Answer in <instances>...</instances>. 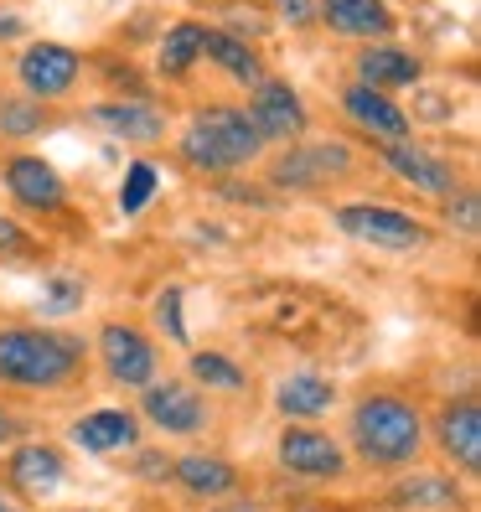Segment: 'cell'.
<instances>
[{
    "label": "cell",
    "instance_id": "obj_1",
    "mask_svg": "<svg viewBox=\"0 0 481 512\" xmlns=\"http://www.w3.org/2000/svg\"><path fill=\"white\" fill-rule=\"evenodd\" d=\"M83 363V342L47 326H6L0 331V383L11 388H63Z\"/></svg>",
    "mask_w": 481,
    "mask_h": 512
},
{
    "label": "cell",
    "instance_id": "obj_2",
    "mask_svg": "<svg viewBox=\"0 0 481 512\" xmlns=\"http://www.w3.org/2000/svg\"><path fill=\"white\" fill-rule=\"evenodd\" d=\"M352 445L368 466L399 471L419 456V445H425V419H419V409L399 394H373L352 409Z\"/></svg>",
    "mask_w": 481,
    "mask_h": 512
},
{
    "label": "cell",
    "instance_id": "obj_3",
    "mask_svg": "<svg viewBox=\"0 0 481 512\" xmlns=\"http://www.w3.org/2000/svg\"><path fill=\"white\" fill-rule=\"evenodd\" d=\"M259 150H264V140L249 125V114L228 109V104L197 109L187 135H182V161L197 171H238V166L259 161Z\"/></svg>",
    "mask_w": 481,
    "mask_h": 512
},
{
    "label": "cell",
    "instance_id": "obj_4",
    "mask_svg": "<svg viewBox=\"0 0 481 512\" xmlns=\"http://www.w3.org/2000/svg\"><path fill=\"white\" fill-rule=\"evenodd\" d=\"M352 171H357V156L342 140H290V150L269 166V182L280 192H316V187L347 182Z\"/></svg>",
    "mask_w": 481,
    "mask_h": 512
},
{
    "label": "cell",
    "instance_id": "obj_5",
    "mask_svg": "<svg viewBox=\"0 0 481 512\" xmlns=\"http://www.w3.org/2000/svg\"><path fill=\"white\" fill-rule=\"evenodd\" d=\"M337 228L357 244H373V249H388V254H404V249H419L425 244V228L419 218H409L404 207H383V202H347L337 207Z\"/></svg>",
    "mask_w": 481,
    "mask_h": 512
},
{
    "label": "cell",
    "instance_id": "obj_6",
    "mask_svg": "<svg viewBox=\"0 0 481 512\" xmlns=\"http://www.w3.org/2000/svg\"><path fill=\"white\" fill-rule=\"evenodd\" d=\"M249 125L259 130V140L264 145H290V140H300L306 135V104H300V94L290 83H280V78H259L254 83V99H249Z\"/></svg>",
    "mask_w": 481,
    "mask_h": 512
},
{
    "label": "cell",
    "instance_id": "obj_7",
    "mask_svg": "<svg viewBox=\"0 0 481 512\" xmlns=\"http://www.w3.org/2000/svg\"><path fill=\"white\" fill-rule=\"evenodd\" d=\"M78 73H83V57L73 47H63V42H32L16 63V78L26 88V99H37V104L73 94Z\"/></svg>",
    "mask_w": 481,
    "mask_h": 512
},
{
    "label": "cell",
    "instance_id": "obj_8",
    "mask_svg": "<svg viewBox=\"0 0 481 512\" xmlns=\"http://www.w3.org/2000/svg\"><path fill=\"white\" fill-rule=\"evenodd\" d=\"M383 166L399 176L404 187H414L419 197H450L461 187V176L450 161H440L435 150L414 145V140H399V145H383Z\"/></svg>",
    "mask_w": 481,
    "mask_h": 512
},
{
    "label": "cell",
    "instance_id": "obj_9",
    "mask_svg": "<svg viewBox=\"0 0 481 512\" xmlns=\"http://www.w3.org/2000/svg\"><path fill=\"white\" fill-rule=\"evenodd\" d=\"M280 466L290 476H306V481H332L347 471V456L332 435H321L311 425H290L280 435Z\"/></svg>",
    "mask_w": 481,
    "mask_h": 512
},
{
    "label": "cell",
    "instance_id": "obj_10",
    "mask_svg": "<svg viewBox=\"0 0 481 512\" xmlns=\"http://www.w3.org/2000/svg\"><path fill=\"white\" fill-rule=\"evenodd\" d=\"M140 409H145L150 425L166 430V435H197V430L207 425V404H202V394H197L192 383H176V378H166V383H145Z\"/></svg>",
    "mask_w": 481,
    "mask_h": 512
},
{
    "label": "cell",
    "instance_id": "obj_11",
    "mask_svg": "<svg viewBox=\"0 0 481 512\" xmlns=\"http://www.w3.org/2000/svg\"><path fill=\"white\" fill-rule=\"evenodd\" d=\"M99 352H104V368H109L114 383H125V388L156 383V347L145 342V331L109 321V326L99 331Z\"/></svg>",
    "mask_w": 481,
    "mask_h": 512
},
{
    "label": "cell",
    "instance_id": "obj_12",
    "mask_svg": "<svg viewBox=\"0 0 481 512\" xmlns=\"http://www.w3.org/2000/svg\"><path fill=\"white\" fill-rule=\"evenodd\" d=\"M83 119L114 140H130V145L166 140V109H156L150 99H109V104H94Z\"/></svg>",
    "mask_w": 481,
    "mask_h": 512
},
{
    "label": "cell",
    "instance_id": "obj_13",
    "mask_svg": "<svg viewBox=\"0 0 481 512\" xmlns=\"http://www.w3.org/2000/svg\"><path fill=\"white\" fill-rule=\"evenodd\" d=\"M342 114L352 119L357 130H368L373 140H383V145L409 140V114L388 99V94L368 88V83H347V88H342Z\"/></svg>",
    "mask_w": 481,
    "mask_h": 512
},
{
    "label": "cell",
    "instance_id": "obj_14",
    "mask_svg": "<svg viewBox=\"0 0 481 512\" xmlns=\"http://www.w3.org/2000/svg\"><path fill=\"white\" fill-rule=\"evenodd\" d=\"M6 187L21 207H32V213H57V207L68 202L63 176H57V166L42 161V156H11L6 161Z\"/></svg>",
    "mask_w": 481,
    "mask_h": 512
},
{
    "label": "cell",
    "instance_id": "obj_15",
    "mask_svg": "<svg viewBox=\"0 0 481 512\" xmlns=\"http://www.w3.org/2000/svg\"><path fill=\"white\" fill-rule=\"evenodd\" d=\"M316 21H326L337 37H363V42H383L394 32L388 0H316Z\"/></svg>",
    "mask_w": 481,
    "mask_h": 512
},
{
    "label": "cell",
    "instance_id": "obj_16",
    "mask_svg": "<svg viewBox=\"0 0 481 512\" xmlns=\"http://www.w3.org/2000/svg\"><path fill=\"white\" fill-rule=\"evenodd\" d=\"M440 450L466 476L481 471V409H476V399L445 404V414H440Z\"/></svg>",
    "mask_w": 481,
    "mask_h": 512
},
{
    "label": "cell",
    "instance_id": "obj_17",
    "mask_svg": "<svg viewBox=\"0 0 481 512\" xmlns=\"http://www.w3.org/2000/svg\"><path fill=\"white\" fill-rule=\"evenodd\" d=\"M68 435H73L78 450H88V456H114V450H130L140 440L135 414H125V409H94V414H83V419H73Z\"/></svg>",
    "mask_w": 481,
    "mask_h": 512
},
{
    "label": "cell",
    "instance_id": "obj_18",
    "mask_svg": "<svg viewBox=\"0 0 481 512\" xmlns=\"http://www.w3.org/2000/svg\"><path fill=\"white\" fill-rule=\"evenodd\" d=\"M419 57L409 47H394V42H373L368 52H357V83L378 88V94H388V88H409L419 83Z\"/></svg>",
    "mask_w": 481,
    "mask_h": 512
},
{
    "label": "cell",
    "instance_id": "obj_19",
    "mask_svg": "<svg viewBox=\"0 0 481 512\" xmlns=\"http://www.w3.org/2000/svg\"><path fill=\"white\" fill-rule=\"evenodd\" d=\"M394 512H461V487L456 476H440V471H414L409 481H399L388 492Z\"/></svg>",
    "mask_w": 481,
    "mask_h": 512
},
{
    "label": "cell",
    "instance_id": "obj_20",
    "mask_svg": "<svg viewBox=\"0 0 481 512\" xmlns=\"http://www.w3.org/2000/svg\"><path fill=\"white\" fill-rule=\"evenodd\" d=\"M332 404H337V383L321 373H290L275 388V409L285 419H321Z\"/></svg>",
    "mask_w": 481,
    "mask_h": 512
},
{
    "label": "cell",
    "instance_id": "obj_21",
    "mask_svg": "<svg viewBox=\"0 0 481 512\" xmlns=\"http://www.w3.org/2000/svg\"><path fill=\"white\" fill-rule=\"evenodd\" d=\"M202 57H207V63H218L228 78L249 83V88L264 78V57L249 47V37H233V32H223V26H213V32H207V42H202Z\"/></svg>",
    "mask_w": 481,
    "mask_h": 512
},
{
    "label": "cell",
    "instance_id": "obj_22",
    "mask_svg": "<svg viewBox=\"0 0 481 512\" xmlns=\"http://www.w3.org/2000/svg\"><path fill=\"white\" fill-rule=\"evenodd\" d=\"M171 476L182 481L192 497H228L238 487V471L223 456H202V450H192V456H182V461H171Z\"/></svg>",
    "mask_w": 481,
    "mask_h": 512
},
{
    "label": "cell",
    "instance_id": "obj_23",
    "mask_svg": "<svg viewBox=\"0 0 481 512\" xmlns=\"http://www.w3.org/2000/svg\"><path fill=\"white\" fill-rule=\"evenodd\" d=\"M11 481L26 497H42L63 481V456H57L52 445H21L11 456Z\"/></svg>",
    "mask_w": 481,
    "mask_h": 512
},
{
    "label": "cell",
    "instance_id": "obj_24",
    "mask_svg": "<svg viewBox=\"0 0 481 512\" xmlns=\"http://www.w3.org/2000/svg\"><path fill=\"white\" fill-rule=\"evenodd\" d=\"M202 42H207V26H202V21H176L171 32H166V42H161L156 68H161L166 78H182L197 57H202Z\"/></svg>",
    "mask_w": 481,
    "mask_h": 512
},
{
    "label": "cell",
    "instance_id": "obj_25",
    "mask_svg": "<svg viewBox=\"0 0 481 512\" xmlns=\"http://www.w3.org/2000/svg\"><path fill=\"white\" fill-rule=\"evenodd\" d=\"M192 378L207 383V388H223V394L244 388V373H238V363H228L223 352H192Z\"/></svg>",
    "mask_w": 481,
    "mask_h": 512
},
{
    "label": "cell",
    "instance_id": "obj_26",
    "mask_svg": "<svg viewBox=\"0 0 481 512\" xmlns=\"http://www.w3.org/2000/svg\"><path fill=\"white\" fill-rule=\"evenodd\" d=\"M42 104L37 99H6L0 104V135H37L42 130Z\"/></svg>",
    "mask_w": 481,
    "mask_h": 512
},
{
    "label": "cell",
    "instance_id": "obj_27",
    "mask_svg": "<svg viewBox=\"0 0 481 512\" xmlns=\"http://www.w3.org/2000/svg\"><path fill=\"white\" fill-rule=\"evenodd\" d=\"M150 197H156V166L135 161V166L125 171V187H119V207H125V213H140Z\"/></svg>",
    "mask_w": 481,
    "mask_h": 512
},
{
    "label": "cell",
    "instance_id": "obj_28",
    "mask_svg": "<svg viewBox=\"0 0 481 512\" xmlns=\"http://www.w3.org/2000/svg\"><path fill=\"white\" fill-rule=\"evenodd\" d=\"M450 207H445V223L450 228H461V233H476V218H481V197L471 192V187H456L445 197Z\"/></svg>",
    "mask_w": 481,
    "mask_h": 512
},
{
    "label": "cell",
    "instance_id": "obj_29",
    "mask_svg": "<svg viewBox=\"0 0 481 512\" xmlns=\"http://www.w3.org/2000/svg\"><path fill=\"white\" fill-rule=\"evenodd\" d=\"M47 300H42V311L47 316H68L78 300H83V280H73V275H63V280H47V290H42Z\"/></svg>",
    "mask_w": 481,
    "mask_h": 512
},
{
    "label": "cell",
    "instance_id": "obj_30",
    "mask_svg": "<svg viewBox=\"0 0 481 512\" xmlns=\"http://www.w3.org/2000/svg\"><path fill=\"white\" fill-rule=\"evenodd\" d=\"M156 321L171 331V342H187V326H182V290H161V300H156Z\"/></svg>",
    "mask_w": 481,
    "mask_h": 512
},
{
    "label": "cell",
    "instance_id": "obj_31",
    "mask_svg": "<svg viewBox=\"0 0 481 512\" xmlns=\"http://www.w3.org/2000/svg\"><path fill=\"white\" fill-rule=\"evenodd\" d=\"M275 11H280V21H290V26H311V21H316V0H275Z\"/></svg>",
    "mask_w": 481,
    "mask_h": 512
},
{
    "label": "cell",
    "instance_id": "obj_32",
    "mask_svg": "<svg viewBox=\"0 0 481 512\" xmlns=\"http://www.w3.org/2000/svg\"><path fill=\"white\" fill-rule=\"evenodd\" d=\"M21 249H26V233H21V223L0 213V254H21Z\"/></svg>",
    "mask_w": 481,
    "mask_h": 512
},
{
    "label": "cell",
    "instance_id": "obj_33",
    "mask_svg": "<svg viewBox=\"0 0 481 512\" xmlns=\"http://www.w3.org/2000/svg\"><path fill=\"white\" fill-rule=\"evenodd\" d=\"M16 37H21V16L0 6V42H16Z\"/></svg>",
    "mask_w": 481,
    "mask_h": 512
},
{
    "label": "cell",
    "instance_id": "obj_34",
    "mask_svg": "<svg viewBox=\"0 0 481 512\" xmlns=\"http://www.w3.org/2000/svg\"><path fill=\"white\" fill-rule=\"evenodd\" d=\"M11 435H16V419H11V414H6V409H0V445H6V440H11Z\"/></svg>",
    "mask_w": 481,
    "mask_h": 512
},
{
    "label": "cell",
    "instance_id": "obj_35",
    "mask_svg": "<svg viewBox=\"0 0 481 512\" xmlns=\"http://www.w3.org/2000/svg\"><path fill=\"white\" fill-rule=\"evenodd\" d=\"M0 512H21V507H16V502H11L6 492H0Z\"/></svg>",
    "mask_w": 481,
    "mask_h": 512
}]
</instances>
